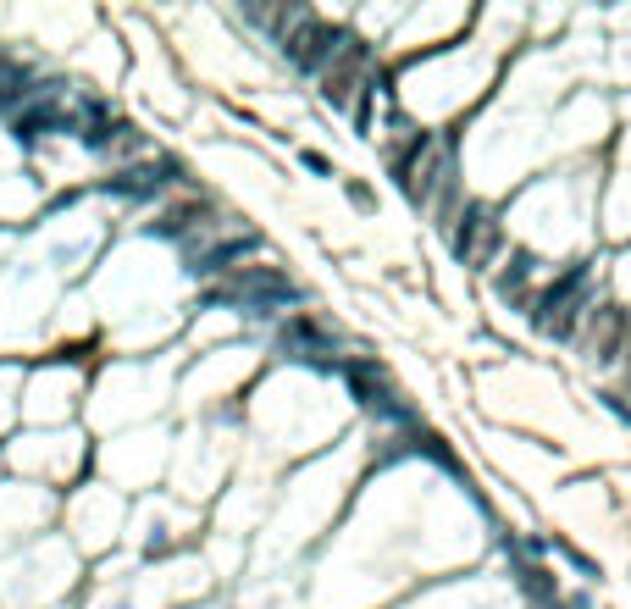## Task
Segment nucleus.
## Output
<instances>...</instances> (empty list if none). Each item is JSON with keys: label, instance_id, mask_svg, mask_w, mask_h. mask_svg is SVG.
Here are the masks:
<instances>
[{"label": "nucleus", "instance_id": "nucleus-1", "mask_svg": "<svg viewBox=\"0 0 631 609\" xmlns=\"http://www.w3.org/2000/svg\"><path fill=\"white\" fill-rule=\"evenodd\" d=\"M393 178H399V189H405L410 205H432V189L449 183L454 167H449V156H443V144L432 139V133H416L410 150L393 161Z\"/></svg>", "mask_w": 631, "mask_h": 609}, {"label": "nucleus", "instance_id": "nucleus-2", "mask_svg": "<svg viewBox=\"0 0 631 609\" xmlns=\"http://www.w3.org/2000/svg\"><path fill=\"white\" fill-rule=\"evenodd\" d=\"M587 277H593L587 266H571L560 283L543 288V299H537V311H532L537 333H554V338H571L576 333V316L587 311Z\"/></svg>", "mask_w": 631, "mask_h": 609}, {"label": "nucleus", "instance_id": "nucleus-3", "mask_svg": "<svg viewBox=\"0 0 631 609\" xmlns=\"http://www.w3.org/2000/svg\"><path fill=\"white\" fill-rule=\"evenodd\" d=\"M283 50H288V61H294L299 72H316L344 50V28L316 23V17H299V23L283 34Z\"/></svg>", "mask_w": 631, "mask_h": 609}, {"label": "nucleus", "instance_id": "nucleus-4", "mask_svg": "<svg viewBox=\"0 0 631 609\" xmlns=\"http://www.w3.org/2000/svg\"><path fill=\"white\" fill-rule=\"evenodd\" d=\"M211 299H239V305H255V311H266V305H294L299 288L288 283L283 272H266V266H244L239 277L227 288H216Z\"/></svg>", "mask_w": 631, "mask_h": 609}, {"label": "nucleus", "instance_id": "nucleus-5", "mask_svg": "<svg viewBox=\"0 0 631 609\" xmlns=\"http://www.w3.org/2000/svg\"><path fill=\"white\" fill-rule=\"evenodd\" d=\"M349 388H355V399L371 410V416H382V421H410V405L393 394L388 383H382V371L371 366V360H349Z\"/></svg>", "mask_w": 631, "mask_h": 609}, {"label": "nucleus", "instance_id": "nucleus-6", "mask_svg": "<svg viewBox=\"0 0 631 609\" xmlns=\"http://www.w3.org/2000/svg\"><path fill=\"white\" fill-rule=\"evenodd\" d=\"M499 222H493L488 205H465L460 211V227H454V255L460 261H488L493 250H499Z\"/></svg>", "mask_w": 631, "mask_h": 609}, {"label": "nucleus", "instance_id": "nucleus-7", "mask_svg": "<svg viewBox=\"0 0 631 609\" xmlns=\"http://www.w3.org/2000/svg\"><path fill=\"white\" fill-rule=\"evenodd\" d=\"M360 72H366V45H355V39H349L344 56H333V67H327V84H322V100H327V106H349V95L360 89Z\"/></svg>", "mask_w": 631, "mask_h": 609}, {"label": "nucleus", "instance_id": "nucleus-8", "mask_svg": "<svg viewBox=\"0 0 631 609\" xmlns=\"http://www.w3.org/2000/svg\"><path fill=\"white\" fill-rule=\"evenodd\" d=\"M255 233H239V239H227V244H216V250H205V255H194V266L189 272H200V277H211V272H227V261H244V255L255 250Z\"/></svg>", "mask_w": 631, "mask_h": 609}, {"label": "nucleus", "instance_id": "nucleus-9", "mask_svg": "<svg viewBox=\"0 0 631 609\" xmlns=\"http://www.w3.org/2000/svg\"><path fill=\"white\" fill-rule=\"evenodd\" d=\"M172 172H178L172 161H167V167H139V172H122V178H111L106 189L111 194H128V200H144V194H155L161 183L172 178Z\"/></svg>", "mask_w": 631, "mask_h": 609}, {"label": "nucleus", "instance_id": "nucleus-10", "mask_svg": "<svg viewBox=\"0 0 631 609\" xmlns=\"http://www.w3.org/2000/svg\"><path fill=\"white\" fill-rule=\"evenodd\" d=\"M50 128H67V117H61L56 106H28L23 117L12 122V133H17V139H23V144H34L39 133H50Z\"/></svg>", "mask_w": 631, "mask_h": 609}, {"label": "nucleus", "instance_id": "nucleus-11", "mask_svg": "<svg viewBox=\"0 0 631 609\" xmlns=\"http://www.w3.org/2000/svg\"><path fill=\"white\" fill-rule=\"evenodd\" d=\"M194 216H205L200 200H189V205H178V211H167L161 222L150 227V233H167V239H178V233H189V227H194Z\"/></svg>", "mask_w": 631, "mask_h": 609}, {"label": "nucleus", "instance_id": "nucleus-12", "mask_svg": "<svg viewBox=\"0 0 631 609\" xmlns=\"http://www.w3.org/2000/svg\"><path fill=\"white\" fill-rule=\"evenodd\" d=\"M526 277H532V255H515V266H510V272H504V277H499V294H504V299H510V294H515V299H521Z\"/></svg>", "mask_w": 631, "mask_h": 609}, {"label": "nucleus", "instance_id": "nucleus-13", "mask_svg": "<svg viewBox=\"0 0 631 609\" xmlns=\"http://www.w3.org/2000/svg\"><path fill=\"white\" fill-rule=\"evenodd\" d=\"M410 449H416V454H432V460H438L443 471H454V454L443 449V443L432 438V432H416V438H410Z\"/></svg>", "mask_w": 631, "mask_h": 609}, {"label": "nucleus", "instance_id": "nucleus-14", "mask_svg": "<svg viewBox=\"0 0 631 609\" xmlns=\"http://www.w3.org/2000/svg\"><path fill=\"white\" fill-rule=\"evenodd\" d=\"M521 587H526L532 598H554V576L537 571V565H532V571H521Z\"/></svg>", "mask_w": 631, "mask_h": 609}, {"label": "nucleus", "instance_id": "nucleus-15", "mask_svg": "<svg viewBox=\"0 0 631 609\" xmlns=\"http://www.w3.org/2000/svg\"><path fill=\"white\" fill-rule=\"evenodd\" d=\"M299 161H305L310 172H322V178H333V161H327L322 150H305V156H299Z\"/></svg>", "mask_w": 631, "mask_h": 609}, {"label": "nucleus", "instance_id": "nucleus-16", "mask_svg": "<svg viewBox=\"0 0 631 609\" xmlns=\"http://www.w3.org/2000/svg\"><path fill=\"white\" fill-rule=\"evenodd\" d=\"M344 189H349V200H355L360 211H371V189H366V183H344Z\"/></svg>", "mask_w": 631, "mask_h": 609}, {"label": "nucleus", "instance_id": "nucleus-17", "mask_svg": "<svg viewBox=\"0 0 631 609\" xmlns=\"http://www.w3.org/2000/svg\"><path fill=\"white\" fill-rule=\"evenodd\" d=\"M609 410H615L620 421H631V405H626V399H615V394H609Z\"/></svg>", "mask_w": 631, "mask_h": 609}]
</instances>
